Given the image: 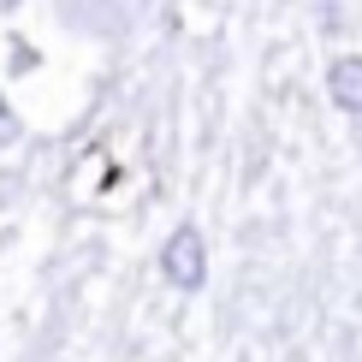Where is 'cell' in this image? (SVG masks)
Masks as SVG:
<instances>
[{
  "label": "cell",
  "mask_w": 362,
  "mask_h": 362,
  "mask_svg": "<svg viewBox=\"0 0 362 362\" xmlns=\"http://www.w3.org/2000/svg\"><path fill=\"white\" fill-rule=\"evenodd\" d=\"M327 95H333L344 113L362 119V54H344V59L327 66Z\"/></svg>",
  "instance_id": "obj_2"
},
{
  "label": "cell",
  "mask_w": 362,
  "mask_h": 362,
  "mask_svg": "<svg viewBox=\"0 0 362 362\" xmlns=\"http://www.w3.org/2000/svg\"><path fill=\"white\" fill-rule=\"evenodd\" d=\"M160 274H167V285H178V291H202V279H208V238L196 232V226H173V238L160 244Z\"/></svg>",
  "instance_id": "obj_1"
},
{
  "label": "cell",
  "mask_w": 362,
  "mask_h": 362,
  "mask_svg": "<svg viewBox=\"0 0 362 362\" xmlns=\"http://www.w3.org/2000/svg\"><path fill=\"white\" fill-rule=\"evenodd\" d=\"M18 137H24V125H18V113H12V101L0 95V148H12Z\"/></svg>",
  "instance_id": "obj_3"
}]
</instances>
